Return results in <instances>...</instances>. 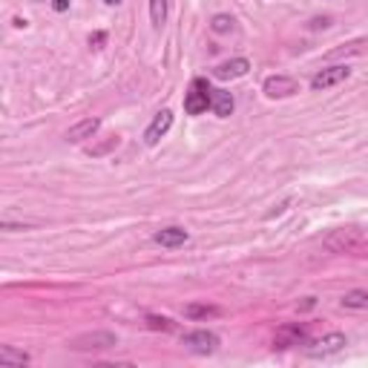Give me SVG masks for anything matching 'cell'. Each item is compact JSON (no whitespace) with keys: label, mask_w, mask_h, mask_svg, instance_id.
<instances>
[{"label":"cell","mask_w":368,"mask_h":368,"mask_svg":"<svg viewBox=\"0 0 368 368\" xmlns=\"http://www.w3.org/2000/svg\"><path fill=\"white\" fill-rule=\"evenodd\" d=\"M325 248L334 253H351V256H368V233L357 228H339L325 239Z\"/></svg>","instance_id":"cell-1"},{"label":"cell","mask_w":368,"mask_h":368,"mask_svg":"<svg viewBox=\"0 0 368 368\" xmlns=\"http://www.w3.org/2000/svg\"><path fill=\"white\" fill-rule=\"evenodd\" d=\"M210 84L205 81V78H193V84H190V89H187V95H184V110L190 112V115H202V112H207L210 110Z\"/></svg>","instance_id":"cell-2"},{"label":"cell","mask_w":368,"mask_h":368,"mask_svg":"<svg viewBox=\"0 0 368 368\" xmlns=\"http://www.w3.org/2000/svg\"><path fill=\"white\" fill-rule=\"evenodd\" d=\"M118 346V339L115 334L110 331H92V334H81L69 342V348L72 351H104V348H115Z\"/></svg>","instance_id":"cell-3"},{"label":"cell","mask_w":368,"mask_h":368,"mask_svg":"<svg viewBox=\"0 0 368 368\" xmlns=\"http://www.w3.org/2000/svg\"><path fill=\"white\" fill-rule=\"evenodd\" d=\"M182 346H184L187 351H193V354L207 357V354H216V351H219L222 339H219L213 331H190V334L182 337Z\"/></svg>","instance_id":"cell-4"},{"label":"cell","mask_w":368,"mask_h":368,"mask_svg":"<svg viewBox=\"0 0 368 368\" xmlns=\"http://www.w3.org/2000/svg\"><path fill=\"white\" fill-rule=\"evenodd\" d=\"M348 75H351V69L348 66H325V69H320L316 75L311 78V89L314 92H323V89H331V87H337V84H342V81H348Z\"/></svg>","instance_id":"cell-5"},{"label":"cell","mask_w":368,"mask_h":368,"mask_svg":"<svg viewBox=\"0 0 368 368\" xmlns=\"http://www.w3.org/2000/svg\"><path fill=\"white\" fill-rule=\"evenodd\" d=\"M348 346V339H346V334H339V331H331V334H325V337H320L316 342H311V348H308V354L311 357H331V354H337V351H342Z\"/></svg>","instance_id":"cell-6"},{"label":"cell","mask_w":368,"mask_h":368,"mask_svg":"<svg viewBox=\"0 0 368 368\" xmlns=\"http://www.w3.org/2000/svg\"><path fill=\"white\" fill-rule=\"evenodd\" d=\"M170 127H173V112H170V110L164 107V110H159V112H156L153 124L144 130V144H147V147H156V144L167 135V130H170Z\"/></svg>","instance_id":"cell-7"},{"label":"cell","mask_w":368,"mask_h":368,"mask_svg":"<svg viewBox=\"0 0 368 368\" xmlns=\"http://www.w3.org/2000/svg\"><path fill=\"white\" fill-rule=\"evenodd\" d=\"M262 89L267 98H290V95L300 92V84L288 75H271V78H265Z\"/></svg>","instance_id":"cell-8"},{"label":"cell","mask_w":368,"mask_h":368,"mask_svg":"<svg viewBox=\"0 0 368 368\" xmlns=\"http://www.w3.org/2000/svg\"><path fill=\"white\" fill-rule=\"evenodd\" d=\"M302 342H308L305 325H282L274 337V348H290V346H302Z\"/></svg>","instance_id":"cell-9"},{"label":"cell","mask_w":368,"mask_h":368,"mask_svg":"<svg viewBox=\"0 0 368 368\" xmlns=\"http://www.w3.org/2000/svg\"><path fill=\"white\" fill-rule=\"evenodd\" d=\"M187 239H190V233L179 225H170V228H161L153 233V242L161 244V248H182V244H187Z\"/></svg>","instance_id":"cell-10"},{"label":"cell","mask_w":368,"mask_h":368,"mask_svg":"<svg viewBox=\"0 0 368 368\" xmlns=\"http://www.w3.org/2000/svg\"><path fill=\"white\" fill-rule=\"evenodd\" d=\"M248 69H251V61H248V58H233V61L219 64V66L213 69V75H216L219 81H230V78L248 75Z\"/></svg>","instance_id":"cell-11"},{"label":"cell","mask_w":368,"mask_h":368,"mask_svg":"<svg viewBox=\"0 0 368 368\" xmlns=\"http://www.w3.org/2000/svg\"><path fill=\"white\" fill-rule=\"evenodd\" d=\"M98 127H101V118H84V121H78L75 127L66 130V141L69 144H81V141L92 138L98 133Z\"/></svg>","instance_id":"cell-12"},{"label":"cell","mask_w":368,"mask_h":368,"mask_svg":"<svg viewBox=\"0 0 368 368\" xmlns=\"http://www.w3.org/2000/svg\"><path fill=\"white\" fill-rule=\"evenodd\" d=\"M210 110H213L219 118H230L233 110H236L233 95L225 92V89H213V92H210Z\"/></svg>","instance_id":"cell-13"},{"label":"cell","mask_w":368,"mask_h":368,"mask_svg":"<svg viewBox=\"0 0 368 368\" xmlns=\"http://www.w3.org/2000/svg\"><path fill=\"white\" fill-rule=\"evenodd\" d=\"M368 52V38H357V41H348L342 49H334L328 52V58H346V55H365Z\"/></svg>","instance_id":"cell-14"},{"label":"cell","mask_w":368,"mask_h":368,"mask_svg":"<svg viewBox=\"0 0 368 368\" xmlns=\"http://www.w3.org/2000/svg\"><path fill=\"white\" fill-rule=\"evenodd\" d=\"M342 308H351V311L368 308V290H362V288L346 290V293H342Z\"/></svg>","instance_id":"cell-15"},{"label":"cell","mask_w":368,"mask_h":368,"mask_svg":"<svg viewBox=\"0 0 368 368\" xmlns=\"http://www.w3.org/2000/svg\"><path fill=\"white\" fill-rule=\"evenodd\" d=\"M23 362H29V354L27 351H15L12 346L0 348V365H23Z\"/></svg>","instance_id":"cell-16"},{"label":"cell","mask_w":368,"mask_h":368,"mask_svg":"<svg viewBox=\"0 0 368 368\" xmlns=\"http://www.w3.org/2000/svg\"><path fill=\"white\" fill-rule=\"evenodd\" d=\"M222 311H219L216 305H187L184 308V316L187 320H207V316H219Z\"/></svg>","instance_id":"cell-17"},{"label":"cell","mask_w":368,"mask_h":368,"mask_svg":"<svg viewBox=\"0 0 368 368\" xmlns=\"http://www.w3.org/2000/svg\"><path fill=\"white\" fill-rule=\"evenodd\" d=\"M150 20H153L156 29L164 27V20H167V0H150Z\"/></svg>","instance_id":"cell-18"},{"label":"cell","mask_w":368,"mask_h":368,"mask_svg":"<svg viewBox=\"0 0 368 368\" xmlns=\"http://www.w3.org/2000/svg\"><path fill=\"white\" fill-rule=\"evenodd\" d=\"M210 29H213L216 35H228V32L233 29V17H230V15H213Z\"/></svg>","instance_id":"cell-19"},{"label":"cell","mask_w":368,"mask_h":368,"mask_svg":"<svg viewBox=\"0 0 368 368\" xmlns=\"http://www.w3.org/2000/svg\"><path fill=\"white\" fill-rule=\"evenodd\" d=\"M144 323H147V328H150V331H173V323H170L167 316H159V314H150Z\"/></svg>","instance_id":"cell-20"},{"label":"cell","mask_w":368,"mask_h":368,"mask_svg":"<svg viewBox=\"0 0 368 368\" xmlns=\"http://www.w3.org/2000/svg\"><path fill=\"white\" fill-rule=\"evenodd\" d=\"M115 147H118V138L112 135V138H110L107 144H101V147H89V150H87V153H89V156H104L107 150H115Z\"/></svg>","instance_id":"cell-21"},{"label":"cell","mask_w":368,"mask_h":368,"mask_svg":"<svg viewBox=\"0 0 368 368\" xmlns=\"http://www.w3.org/2000/svg\"><path fill=\"white\" fill-rule=\"evenodd\" d=\"M0 228H3V230H32V225H29V222L17 225V222H6V219H3V222H0Z\"/></svg>","instance_id":"cell-22"},{"label":"cell","mask_w":368,"mask_h":368,"mask_svg":"<svg viewBox=\"0 0 368 368\" xmlns=\"http://www.w3.org/2000/svg\"><path fill=\"white\" fill-rule=\"evenodd\" d=\"M104 41H107V35H104V32L89 35V46H95V49H101V46H104Z\"/></svg>","instance_id":"cell-23"},{"label":"cell","mask_w":368,"mask_h":368,"mask_svg":"<svg viewBox=\"0 0 368 368\" xmlns=\"http://www.w3.org/2000/svg\"><path fill=\"white\" fill-rule=\"evenodd\" d=\"M69 3H72V0H52V9H55V12H66Z\"/></svg>","instance_id":"cell-24"},{"label":"cell","mask_w":368,"mask_h":368,"mask_svg":"<svg viewBox=\"0 0 368 368\" xmlns=\"http://www.w3.org/2000/svg\"><path fill=\"white\" fill-rule=\"evenodd\" d=\"M314 305H316V297H305V302L300 305V311H311Z\"/></svg>","instance_id":"cell-25"},{"label":"cell","mask_w":368,"mask_h":368,"mask_svg":"<svg viewBox=\"0 0 368 368\" xmlns=\"http://www.w3.org/2000/svg\"><path fill=\"white\" fill-rule=\"evenodd\" d=\"M12 23H15V27H17V29H27V20H23V17H15Z\"/></svg>","instance_id":"cell-26"},{"label":"cell","mask_w":368,"mask_h":368,"mask_svg":"<svg viewBox=\"0 0 368 368\" xmlns=\"http://www.w3.org/2000/svg\"><path fill=\"white\" fill-rule=\"evenodd\" d=\"M104 3H107V6H118V3H121V0H104Z\"/></svg>","instance_id":"cell-27"}]
</instances>
